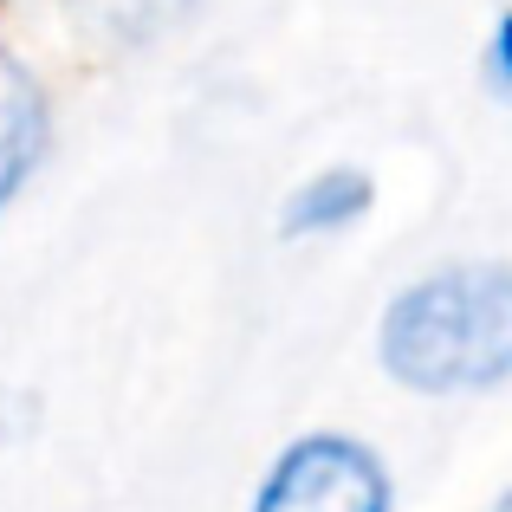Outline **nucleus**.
<instances>
[{
	"label": "nucleus",
	"instance_id": "nucleus-4",
	"mask_svg": "<svg viewBox=\"0 0 512 512\" xmlns=\"http://www.w3.org/2000/svg\"><path fill=\"white\" fill-rule=\"evenodd\" d=\"M370 201H376V182L363 169H325L286 201V221L279 227L286 234H338L357 214H370Z\"/></svg>",
	"mask_w": 512,
	"mask_h": 512
},
{
	"label": "nucleus",
	"instance_id": "nucleus-2",
	"mask_svg": "<svg viewBox=\"0 0 512 512\" xmlns=\"http://www.w3.org/2000/svg\"><path fill=\"white\" fill-rule=\"evenodd\" d=\"M253 512H389V474L363 441L305 435L273 461Z\"/></svg>",
	"mask_w": 512,
	"mask_h": 512
},
{
	"label": "nucleus",
	"instance_id": "nucleus-5",
	"mask_svg": "<svg viewBox=\"0 0 512 512\" xmlns=\"http://www.w3.org/2000/svg\"><path fill=\"white\" fill-rule=\"evenodd\" d=\"M188 7L195 0H78V20L111 46H137V39H156L163 26H175Z\"/></svg>",
	"mask_w": 512,
	"mask_h": 512
},
{
	"label": "nucleus",
	"instance_id": "nucleus-1",
	"mask_svg": "<svg viewBox=\"0 0 512 512\" xmlns=\"http://www.w3.org/2000/svg\"><path fill=\"white\" fill-rule=\"evenodd\" d=\"M383 370L422 396L493 389L512 376V273L448 266L409 286L383 318Z\"/></svg>",
	"mask_w": 512,
	"mask_h": 512
},
{
	"label": "nucleus",
	"instance_id": "nucleus-3",
	"mask_svg": "<svg viewBox=\"0 0 512 512\" xmlns=\"http://www.w3.org/2000/svg\"><path fill=\"white\" fill-rule=\"evenodd\" d=\"M39 156H46V98L26 78V65L0 52V208L26 188Z\"/></svg>",
	"mask_w": 512,
	"mask_h": 512
},
{
	"label": "nucleus",
	"instance_id": "nucleus-6",
	"mask_svg": "<svg viewBox=\"0 0 512 512\" xmlns=\"http://www.w3.org/2000/svg\"><path fill=\"white\" fill-rule=\"evenodd\" d=\"M487 59H493V78H500V85L512 91V13H506L500 26H493V52H487Z\"/></svg>",
	"mask_w": 512,
	"mask_h": 512
}]
</instances>
